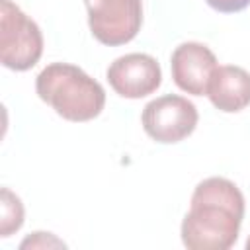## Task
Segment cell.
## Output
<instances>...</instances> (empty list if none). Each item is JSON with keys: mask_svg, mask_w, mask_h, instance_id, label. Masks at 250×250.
<instances>
[{"mask_svg": "<svg viewBox=\"0 0 250 250\" xmlns=\"http://www.w3.org/2000/svg\"><path fill=\"white\" fill-rule=\"evenodd\" d=\"M105 78L121 98L141 100L160 88L162 70L154 57L146 53H127L107 66Z\"/></svg>", "mask_w": 250, "mask_h": 250, "instance_id": "cell-6", "label": "cell"}, {"mask_svg": "<svg viewBox=\"0 0 250 250\" xmlns=\"http://www.w3.org/2000/svg\"><path fill=\"white\" fill-rule=\"evenodd\" d=\"M43 55L39 25L12 0H0V62L16 72L33 68Z\"/></svg>", "mask_w": 250, "mask_h": 250, "instance_id": "cell-3", "label": "cell"}, {"mask_svg": "<svg viewBox=\"0 0 250 250\" xmlns=\"http://www.w3.org/2000/svg\"><path fill=\"white\" fill-rule=\"evenodd\" d=\"M53 246L64 248L66 244H64L62 240H59L55 234H51V232H41V230L31 232V234L20 244L21 250H23V248H53Z\"/></svg>", "mask_w": 250, "mask_h": 250, "instance_id": "cell-10", "label": "cell"}, {"mask_svg": "<svg viewBox=\"0 0 250 250\" xmlns=\"http://www.w3.org/2000/svg\"><path fill=\"white\" fill-rule=\"evenodd\" d=\"M96 41L119 47L137 37L143 25V0H84Z\"/></svg>", "mask_w": 250, "mask_h": 250, "instance_id": "cell-5", "label": "cell"}, {"mask_svg": "<svg viewBox=\"0 0 250 250\" xmlns=\"http://www.w3.org/2000/svg\"><path fill=\"white\" fill-rule=\"evenodd\" d=\"M244 219V195L227 178L211 176L191 193L180 236L189 250H229L238 240Z\"/></svg>", "mask_w": 250, "mask_h": 250, "instance_id": "cell-1", "label": "cell"}, {"mask_svg": "<svg viewBox=\"0 0 250 250\" xmlns=\"http://www.w3.org/2000/svg\"><path fill=\"white\" fill-rule=\"evenodd\" d=\"M25 211L21 199L10 189L2 188L0 189V236L8 238L10 234L18 232L23 225Z\"/></svg>", "mask_w": 250, "mask_h": 250, "instance_id": "cell-9", "label": "cell"}, {"mask_svg": "<svg viewBox=\"0 0 250 250\" xmlns=\"http://www.w3.org/2000/svg\"><path fill=\"white\" fill-rule=\"evenodd\" d=\"M209 8L221 14H236L250 6V0H205Z\"/></svg>", "mask_w": 250, "mask_h": 250, "instance_id": "cell-11", "label": "cell"}, {"mask_svg": "<svg viewBox=\"0 0 250 250\" xmlns=\"http://www.w3.org/2000/svg\"><path fill=\"white\" fill-rule=\"evenodd\" d=\"M207 98L223 113H238L250 105V72L236 64H221L215 68Z\"/></svg>", "mask_w": 250, "mask_h": 250, "instance_id": "cell-8", "label": "cell"}, {"mask_svg": "<svg viewBox=\"0 0 250 250\" xmlns=\"http://www.w3.org/2000/svg\"><path fill=\"white\" fill-rule=\"evenodd\" d=\"M246 248H248V250H250V238H248V240H246Z\"/></svg>", "mask_w": 250, "mask_h": 250, "instance_id": "cell-12", "label": "cell"}, {"mask_svg": "<svg viewBox=\"0 0 250 250\" xmlns=\"http://www.w3.org/2000/svg\"><path fill=\"white\" fill-rule=\"evenodd\" d=\"M35 92L57 115L72 123L96 119L105 107L104 86L70 62H51L35 78Z\"/></svg>", "mask_w": 250, "mask_h": 250, "instance_id": "cell-2", "label": "cell"}, {"mask_svg": "<svg viewBox=\"0 0 250 250\" xmlns=\"http://www.w3.org/2000/svg\"><path fill=\"white\" fill-rule=\"evenodd\" d=\"M217 66L215 53L197 41L180 43L170 57L174 84L191 96H207V88Z\"/></svg>", "mask_w": 250, "mask_h": 250, "instance_id": "cell-7", "label": "cell"}, {"mask_svg": "<svg viewBox=\"0 0 250 250\" xmlns=\"http://www.w3.org/2000/svg\"><path fill=\"white\" fill-rule=\"evenodd\" d=\"M197 121V107L178 94H164L150 100L141 113L145 133L160 145H176L188 139L195 131Z\"/></svg>", "mask_w": 250, "mask_h": 250, "instance_id": "cell-4", "label": "cell"}]
</instances>
